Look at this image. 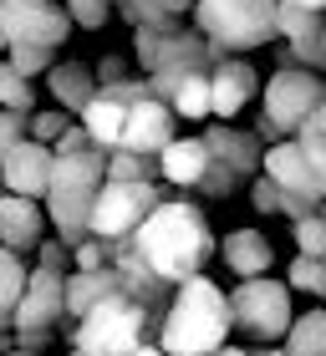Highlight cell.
I'll list each match as a JSON object with an SVG mask.
<instances>
[{"label":"cell","instance_id":"cell-10","mask_svg":"<svg viewBox=\"0 0 326 356\" xmlns=\"http://www.w3.org/2000/svg\"><path fill=\"white\" fill-rule=\"evenodd\" d=\"M0 26L10 46H46V51L72 36V15L56 0H0Z\"/></svg>","mask_w":326,"mask_h":356},{"label":"cell","instance_id":"cell-37","mask_svg":"<svg viewBox=\"0 0 326 356\" xmlns=\"http://www.w3.org/2000/svg\"><path fill=\"white\" fill-rule=\"evenodd\" d=\"M36 265H46V270H72V245L67 239H41L36 245Z\"/></svg>","mask_w":326,"mask_h":356},{"label":"cell","instance_id":"cell-2","mask_svg":"<svg viewBox=\"0 0 326 356\" xmlns=\"http://www.w3.org/2000/svg\"><path fill=\"white\" fill-rule=\"evenodd\" d=\"M230 331H235L230 296L209 275H189L184 285H173V300L158 321L153 341L169 356H209V351L230 346Z\"/></svg>","mask_w":326,"mask_h":356},{"label":"cell","instance_id":"cell-17","mask_svg":"<svg viewBox=\"0 0 326 356\" xmlns=\"http://www.w3.org/2000/svg\"><path fill=\"white\" fill-rule=\"evenodd\" d=\"M219 260L230 275H240V280H255V275H270L275 265V245L260 229H230L219 239Z\"/></svg>","mask_w":326,"mask_h":356},{"label":"cell","instance_id":"cell-19","mask_svg":"<svg viewBox=\"0 0 326 356\" xmlns=\"http://www.w3.org/2000/svg\"><path fill=\"white\" fill-rule=\"evenodd\" d=\"M118 290H123L118 265H102V270H67V321H82L97 300L118 296Z\"/></svg>","mask_w":326,"mask_h":356},{"label":"cell","instance_id":"cell-34","mask_svg":"<svg viewBox=\"0 0 326 356\" xmlns=\"http://www.w3.org/2000/svg\"><path fill=\"white\" fill-rule=\"evenodd\" d=\"M67 15H72V26H82V31H102L112 6H107V0H67Z\"/></svg>","mask_w":326,"mask_h":356},{"label":"cell","instance_id":"cell-24","mask_svg":"<svg viewBox=\"0 0 326 356\" xmlns=\"http://www.w3.org/2000/svg\"><path fill=\"white\" fill-rule=\"evenodd\" d=\"M286 61H290V67H311V72L326 76V15L306 31V36L286 41ZM286 61H281V67H286Z\"/></svg>","mask_w":326,"mask_h":356},{"label":"cell","instance_id":"cell-46","mask_svg":"<svg viewBox=\"0 0 326 356\" xmlns=\"http://www.w3.org/2000/svg\"><path fill=\"white\" fill-rule=\"evenodd\" d=\"M316 122H321V127H326V97H321V112H316Z\"/></svg>","mask_w":326,"mask_h":356},{"label":"cell","instance_id":"cell-11","mask_svg":"<svg viewBox=\"0 0 326 356\" xmlns=\"http://www.w3.org/2000/svg\"><path fill=\"white\" fill-rule=\"evenodd\" d=\"M61 321H67V270L31 265L26 296H21V305H15L10 331H56Z\"/></svg>","mask_w":326,"mask_h":356},{"label":"cell","instance_id":"cell-50","mask_svg":"<svg viewBox=\"0 0 326 356\" xmlns=\"http://www.w3.org/2000/svg\"><path fill=\"white\" fill-rule=\"evenodd\" d=\"M67 356H82V351H67Z\"/></svg>","mask_w":326,"mask_h":356},{"label":"cell","instance_id":"cell-47","mask_svg":"<svg viewBox=\"0 0 326 356\" xmlns=\"http://www.w3.org/2000/svg\"><path fill=\"white\" fill-rule=\"evenodd\" d=\"M6 46H10V41H6V26H0V51H6Z\"/></svg>","mask_w":326,"mask_h":356},{"label":"cell","instance_id":"cell-42","mask_svg":"<svg viewBox=\"0 0 326 356\" xmlns=\"http://www.w3.org/2000/svg\"><path fill=\"white\" fill-rule=\"evenodd\" d=\"M133 356H169V351H163V346H158V341H143V346H138V351H133Z\"/></svg>","mask_w":326,"mask_h":356},{"label":"cell","instance_id":"cell-40","mask_svg":"<svg viewBox=\"0 0 326 356\" xmlns=\"http://www.w3.org/2000/svg\"><path fill=\"white\" fill-rule=\"evenodd\" d=\"M158 6H163V10H173V15H189V10H194V0H158Z\"/></svg>","mask_w":326,"mask_h":356},{"label":"cell","instance_id":"cell-4","mask_svg":"<svg viewBox=\"0 0 326 356\" xmlns=\"http://www.w3.org/2000/svg\"><path fill=\"white\" fill-rule=\"evenodd\" d=\"M321 97H326V76L311 67H286L270 72V82L260 87V118H255V138L265 143H281V138H296L306 118L321 112Z\"/></svg>","mask_w":326,"mask_h":356},{"label":"cell","instance_id":"cell-45","mask_svg":"<svg viewBox=\"0 0 326 356\" xmlns=\"http://www.w3.org/2000/svg\"><path fill=\"white\" fill-rule=\"evenodd\" d=\"M255 356H286V351H281V346H260Z\"/></svg>","mask_w":326,"mask_h":356},{"label":"cell","instance_id":"cell-22","mask_svg":"<svg viewBox=\"0 0 326 356\" xmlns=\"http://www.w3.org/2000/svg\"><path fill=\"white\" fill-rule=\"evenodd\" d=\"M281 351L286 356H326V305H316V311H306V316L290 321Z\"/></svg>","mask_w":326,"mask_h":356},{"label":"cell","instance_id":"cell-14","mask_svg":"<svg viewBox=\"0 0 326 356\" xmlns=\"http://www.w3.org/2000/svg\"><path fill=\"white\" fill-rule=\"evenodd\" d=\"M260 87H265V82L255 76V67H250L244 56H219V61H215V72H209V97H215V118H224V122L240 118V112L255 102V92H260Z\"/></svg>","mask_w":326,"mask_h":356},{"label":"cell","instance_id":"cell-51","mask_svg":"<svg viewBox=\"0 0 326 356\" xmlns=\"http://www.w3.org/2000/svg\"><path fill=\"white\" fill-rule=\"evenodd\" d=\"M0 193H6V184H0Z\"/></svg>","mask_w":326,"mask_h":356},{"label":"cell","instance_id":"cell-35","mask_svg":"<svg viewBox=\"0 0 326 356\" xmlns=\"http://www.w3.org/2000/svg\"><path fill=\"white\" fill-rule=\"evenodd\" d=\"M67 122H72V112H61V107H52V112H31V138L52 148V143L67 133Z\"/></svg>","mask_w":326,"mask_h":356},{"label":"cell","instance_id":"cell-3","mask_svg":"<svg viewBox=\"0 0 326 356\" xmlns=\"http://www.w3.org/2000/svg\"><path fill=\"white\" fill-rule=\"evenodd\" d=\"M107 184V153L87 148V153H56L52 163V184H46V219L52 229L67 239V245H82L87 239V219L97 204V188Z\"/></svg>","mask_w":326,"mask_h":356},{"label":"cell","instance_id":"cell-31","mask_svg":"<svg viewBox=\"0 0 326 356\" xmlns=\"http://www.w3.org/2000/svg\"><path fill=\"white\" fill-rule=\"evenodd\" d=\"M290 234H296V254H326V219L321 209L306 219H290Z\"/></svg>","mask_w":326,"mask_h":356},{"label":"cell","instance_id":"cell-41","mask_svg":"<svg viewBox=\"0 0 326 356\" xmlns=\"http://www.w3.org/2000/svg\"><path fill=\"white\" fill-rule=\"evenodd\" d=\"M286 6H301V10H321L326 15V0H286Z\"/></svg>","mask_w":326,"mask_h":356},{"label":"cell","instance_id":"cell-16","mask_svg":"<svg viewBox=\"0 0 326 356\" xmlns=\"http://www.w3.org/2000/svg\"><path fill=\"white\" fill-rule=\"evenodd\" d=\"M260 173H265L275 188H286V193H301V199H326L296 138H281V143H270V148H265V158H260Z\"/></svg>","mask_w":326,"mask_h":356},{"label":"cell","instance_id":"cell-21","mask_svg":"<svg viewBox=\"0 0 326 356\" xmlns=\"http://www.w3.org/2000/svg\"><path fill=\"white\" fill-rule=\"evenodd\" d=\"M77 122L87 127V138H92V143H97L102 153H112V148L123 143V122H127V107H123V102H112L107 92H97L92 102L82 107V118H77Z\"/></svg>","mask_w":326,"mask_h":356},{"label":"cell","instance_id":"cell-36","mask_svg":"<svg viewBox=\"0 0 326 356\" xmlns=\"http://www.w3.org/2000/svg\"><path fill=\"white\" fill-rule=\"evenodd\" d=\"M21 138H31V112H10V107H0V158H6Z\"/></svg>","mask_w":326,"mask_h":356},{"label":"cell","instance_id":"cell-26","mask_svg":"<svg viewBox=\"0 0 326 356\" xmlns=\"http://www.w3.org/2000/svg\"><path fill=\"white\" fill-rule=\"evenodd\" d=\"M118 15L127 26H148V31H178V15L173 10H163L158 0H118Z\"/></svg>","mask_w":326,"mask_h":356},{"label":"cell","instance_id":"cell-48","mask_svg":"<svg viewBox=\"0 0 326 356\" xmlns=\"http://www.w3.org/2000/svg\"><path fill=\"white\" fill-rule=\"evenodd\" d=\"M107 6H112V10H118V0H107Z\"/></svg>","mask_w":326,"mask_h":356},{"label":"cell","instance_id":"cell-12","mask_svg":"<svg viewBox=\"0 0 326 356\" xmlns=\"http://www.w3.org/2000/svg\"><path fill=\"white\" fill-rule=\"evenodd\" d=\"M173 122H178V118H173L169 102H158V97H143V102L127 107V122H123V143H118V148L143 153V158H158V153L178 138Z\"/></svg>","mask_w":326,"mask_h":356},{"label":"cell","instance_id":"cell-38","mask_svg":"<svg viewBox=\"0 0 326 356\" xmlns=\"http://www.w3.org/2000/svg\"><path fill=\"white\" fill-rule=\"evenodd\" d=\"M87 148H97V143L87 138V127H82L77 118L67 122V133H61V138L52 143V153H87Z\"/></svg>","mask_w":326,"mask_h":356},{"label":"cell","instance_id":"cell-33","mask_svg":"<svg viewBox=\"0 0 326 356\" xmlns=\"http://www.w3.org/2000/svg\"><path fill=\"white\" fill-rule=\"evenodd\" d=\"M250 204H255V214H286V188H275L265 173H255L250 178Z\"/></svg>","mask_w":326,"mask_h":356},{"label":"cell","instance_id":"cell-23","mask_svg":"<svg viewBox=\"0 0 326 356\" xmlns=\"http://www.w3.org/2000/svg\"><path fill=\"white\" fill-rule=\"evenodd\" d=\"M26 275H31V265L15 250L0 245V331H10V321H15V305L26 296Z\"/></svg>","mask_w":326,"mask_h":356},{"label":"cell","instance_id":"cell-49","mask_svg":"<svg viewBox=\"0 0 326 356\" xmlns=\"http://www.w3.org/2000/svg\"><path fill=\"white\" fill-rule=\"evenodd\" d=\"M321 219H326V204H321Z\"/></svg>","mask_w":326,"mask_h":356},{"label":"cell","instance_id":"cell-15","mask_svg":"<svg viewBox=\"0 0 326 356\" xmlns=\"http://www.w3.org/2000/svg\"><path fill=\"white\" fill-rule=\"evenodd\" d=\"M46 204L26 199V193H0V245L15 254H31L46 239Z\"/></svg>","mask_w":326,"mask_h":356},{"label":"cell","instance_id":"cell-29","mask_svg":"<svg viewBox=\"0 0 326 356\" xmlns=\"http://www.w3.org/2000/svg\"><path fill=\"white\" fill-rule=\"evenodd\" d=\"M296 143H301L306 163H311L316 184H321V193H326V127H321L316 118H306V122H301V133H296Z\"/></svg>","mask_w":326,"mask_h":356},{"label":"cell","instance_id":"cell-20","mask_svg":"<svg viewBox=\"0 0 326 356\" xmlns=\"http://www.w3.org/2000/svg\"><path fill=\"white\" fill-rule=\"evenodd\" d=\"M46 87H52V97H56L61 112L82 118V107L97 97V72L87 67V61H56V67L46 72Z\"/></svg>","mask_w":326,"mask_h":356},{"label":"cell","instance_id":"cell-6","mask_svg":"<svg viewBox=\"0 0 326 356\" xmlns=\"http://www.w3.org/2000/svg\"><path fill=\"white\" fill-rule=\"evenodd\" d=\"M275 10H281V0H194L189 15H194V31H204L224 56H244L281 41Z\"/></svg>","mask_w":326,"mask_h":356},{"label":"cell","instance_id":"cell-27","mask_svg":"<svg viewBox=\"0 0 326 356\" xmlns=\"http://www.w3.org/2000/svg\"><path fill=\"white\" fill-rule=\"evenodd\" d=\"M286 285H296V290H306V296L326 300V254H296L290 270H286Z\"/></svg>","mask_w":326,"mask_h":356},{"label":"cell","instance_id":"cell-25","mask_svg":"<svg viewBox=\"0 0 326 356\" xmlns=\"http://www.w3.org/2000/svg\"><path fill=\"white\" fill-rule=\"evenodd\" d=\"M107 178H123V184H158V158L112 148V153H107Z\"/></svg>","mask_w":326,"mask_h":356},{"label":"cell","instance_id":"cell-1","mask_svg":"<svg viewBox=\"0 0 326 356\" xmlns=\"http://www.w3.org/2000/svg\"><path fill=\"white\" fill-rule=\"evenodd\" d=\"M133 250L158 280L184 285L189 275H204V265L215 260V229H209L204 209L194 199H163L153 214L138 224Z\"/></svg>","mask_w":326,"mask_h":356},{"label":"cell","instance_id":"cell-44","mask_svg":"<svg viewBox=\"0 0 326 356\" xmlns=\"http://www.w3.org/2000/svg\"><path fill=\"white\" fill-rule=\"evenodd\" d=\"M0 356H41V351H26V346H10V351H0Z\"/></svg>","mask_w":326,"mask_h":356},{"label":"cell","instance_id":"cell-28","mask_svg":"<svg viewBox=\"0 0 326 356\" xmlns=\"http://www.w3.org/2000/svg\"><path fill=\"white\" fill-rule=\"evenodd\" d=\"M0 107H10V112H31V107H36L31 76H21L10 61H0Z\"/></svg>","mask_w":326,"mask_h":356},{"label":"cell","instance_id":"cell-9","mask_svg":"<svg viewBox=\"0 0 326 356\" xmlns=\"http://www.w3.org/2000/svg\"><path fill=\"white\" fill-rule=\"evenodd\" d=\"M158 204H163V188H158V184H123V178H107V184L97 188L87 234L107 239V245H118V239H133L138 224L148 219Z\"/></svg>","mask_w":326,"mask_h":356},{"label":"cell","instance_id":"cell-39","mask_svg":"<svg viewBox=\"0 0 326 356\" xmlns=\"http://www.w3.org/2000/svg\"><path fill=\"white\" fill-rule=\"evenodd\" d=\"M92 72H97V87H107V82H123V76H127V61L123 56H102Z\"/></svg>","mask_w":326,"mask_h":356},{"label":"cell","instance_id":"cell-8","mask_svg":"<svg viewBox=\"0 0 326 356\" xmlns=\"http://www.w3.org/2000/svg\"><path fill=\"white\" fill-rule=\"evenodd\" d=\"M230 316H235V331H244L250 341L260 346H281L286 331H290V285L286 280H270V275H255V280H240L230 290Z\"/></svg>","mask_w":326,"mask_h":356},{"label":"cell","instance_id":"cell-32","mask_svg":"<svg viewBox=\"0 0 326 356\" xmlns=\"http://www.w3.org/2000/svg\"><path fill=\"white\" fill-rule=\"evenodd\" d=\"M102 265H112V245L107 239L87 234L82 245H72V270H102Z\"/></svg>","mask_w":326,"mask_h":356},{"label":"cell","instance_id":"cell-43","mask_svg":"<svg viewBox=\"0 0 326 356\" xmlns=\"http://www.w3.org/2000/svg\"><path fill=\"white\" fill-rule=\"evenodd\" d=\"M209 356H255V351H244V346H219V351H209Z\"/></svg>","mask_w":326,"mask_h":356},{"label":"cell","instance_id":"cell-13","mask_svg":"<svg viewBox=\"0 0 326 356\" xmlns=\"http://www.w3.org/2000/svg\"><path fill=\"white\" fill-rule=\"evenodd\" d=\"M52 163H56V153L46 148V143L21 138L6 158H0V184H6V193L46 199V184H52Z\"/></svg>","mask_w":326,"mask_h":356},{"label":"cell","instance_id":"cell-18","mask_svg":"<svg viewBox=\"0 0 326 356\" xmlns=\"http://www.w3.org/2000/svg\"><path fill=\"white\" fill-rule=\"evenodd\" d=\"M209 168V148L204 138H173L169 148L158 153V178L173 188H199V178Z\"/></svg>","mask_w":326,"mask_h":356},{"label":"cell","instance_id":"cell-7","mask_svg":"<svg viewBox=\"0 0 326 356\" xmlns=\"http://www.w3.org/2000/svg\"><path fill=\"white\" fill-rule=\"evenodd\" d=\"M204 148H209V168L199 178V193L204 199H230L235 188H244L250 178L260 173V158H265V143L244 127H230V122H215L204 127Z\"/></svg>","mask_w":326,"mask_h":356},{"label":"cell","instance_id":"cell-5","mask_svg":"<svg viewBox=\"0 0 326 356\" xmlns=\"http://www.w3.org/2000/svg\"><path fill=\"white\" fill-rule=\"evenodd\" d=\"M148 336H158L153 316L123 290L97 300L82 321H72V351H82V356H133Z\"/></svg>","mask_w":326,"mask_h":356},{"label":"cell","instance_id":"cell-30","mask_svg":"<svg viewBox=\"0 0 326 356\" xmlns=\"http://www.w3.org/2000/svg\"><path fill=\"white\" fill-rule=\"evenodd\" d=\"M6 61L21 76H46L56 67V51H46V46H6Z\"/></svg>","mask_w":326,"mask_h":356}]
</instances>
